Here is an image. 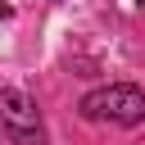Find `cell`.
I'll list each match as a JSON object with an SVG mask.
<instances>
[{"label":"cell","instance_id":"cell-1","mask_svg":"<svg viewBox=\"0 0 145 145\" xmlns=\"http://www.w3.org/2000/svg\"><path fill=\"white\" fill-rule=\"evenodd\" d=\"M82 113L91 122H118V127H136L145 122V95L136 86H100L82 100Z\"/></svg>","mask_w":145,"mask_h":145},{"label":"cell","instance_id":"cell-2","mask_svg":"<svg viewBox=\"0 0 145 145\" xmlns=\"http://www.w3.org/2000/svg\"><path fill=\"white\" fill-rule=\"evenodd\" d=\"M5 127L18 145H41V122H36V109L18 95V91H5Z\"/></svg>","mask_w":145,"mask_h":145}]
</instances>
